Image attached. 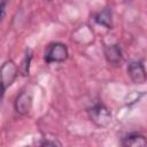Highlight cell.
Masks as SVG:
<instances>
[{
  "mask_svg": "<svg viewBox=\"0 0 147 147\" xmlns=\"http://www.w3.org/2000/svg\"><path fill=\"white\" fill-rule=\"evenodd\" d=\"M87 115L90 119L96 126H100V127L107 126L113 118V115L109 108L101 102H96L92 105L90 108H87Z\"/></svg>",
  "mask_w": 147,
  "mask_h": 147,
  "instance_id": "cell-1",
  "label": "cell"
},
{
  "mask_svg": "<svg viewBox=\"0 0 147 147\" xmlns=\"http://www.w3.org/2000/svg\"><path fill=\"white\" fill-rule=\"evenodd\" d=\"M69 56V51L65 44L63 42H53L51 44L44 54V60L46 63H62L67 61Z\"/></svg>",
  "mask_w": 147,
  "mask_h": 147,
  "instance_id": "cell-2",
  "label": "cell"
},
{
  "mask_svg": "<svg viewBox=\"0 0 147 147\" xmlns=\"http://www.w3.org/2000/svg\"><path fill=\"white\" fill-rule=\"evenodd\" d=\"M1 84H2V94L6 90L15 82L18 75V68L13 60H7L1 65Z\"/></svg>",
  "mask_w": 147,
  "mask_h": 147,
  "instance_id": "cell-3",
  "label": "cell"
},
{
  "mask_svg": "<svg viewBox=\"0 0 147 147\" xmlns=\"http://www.w3.org/2000/svg\"><path fill=\"white\" fill-rule=\"evenodd\" d=\"M126 72L130 79L134 84H144L147 79L146 69L141 61H138V60L131 61L126 67Z\"/></svg>",
  "mask_w": 147,
  "mask_h": 147,
  "instance_id": "cell-4",
  "label": "cell"
},
{
  "mask_svg": "<svg viewBox=\"0 0 147 147\" xmlns=\"http://www.w3.org/2000/svg\"><path fill=\"white\" fill-rule=\"evenodd\" d=\"M32 108V95L26 91H22L14 101V109L17 114L25 116Z\"/></svg>",
  "mask_w": 147,
  "mask_h": 147,
  "instance_id": "cell-5",
  "label": "cell"
},
{
  "mask_svg": "<svg viewBox=\"0 0 147 147\" xmlns=\"http://www.w3.org/2000/svg\"><path fill=\"white\" fill-rule=\"evenodd\" d=\"M103 54H105V57L109 64L117 65L122 61L123 53H122V48L118 44H110V45L105 46Z\"/></svg>",
  "mask_w": 147,
  "mask_h": 147,
  "instance_id": "cell-6",
  "label": "cell"
},
{
  "mask_svg": "<svg viewBox=\"0 0 147 147\" xmlns=\"http://www.w3.org/2000/svg\"><path fill=\"white\" fill-rule=\"evenodd\" d=\"M121 144L125 147H146L147 137L140 133H130L122 139Z\"/></svg>",
  "mask_w": 147,
  "mask_h": 147,
  "instance_id": "cell-7",
  "label": "cell"
},
{
  "mask_svg": "<svg viewBox=\"0 0 147 147\" xmlns=\"http://www.w3.org/2000/svg\"><path fill=\"white\" fill-rule=\"evenodd\" d=\"M94 21L99 25H102V26H105L107 29H111L113 28V13H111V9L109 7H106L102 10L98 11L94 15Z\"/></svg>",
  "mask_w": 147,
  "mask_h": 147,
  "instance_id": "cell-8",
  "label": "cell"
},
{
  "mask_svg": "<svg viewBox=\"0 0 147 147\" xmlns=\"http://www.w3.org/2000/svg\"><path fill=\"white\" fill-rule=\"evenodd\" d=\"M31 60H32V51L30 48H28L25 51V55H24L23 61H22L21 67H20V71L22 74V76H24V77L29 76V74H30V63H31Z\"/></svg>",
  "mask_w": 147,
  "mask_h": 147,
  "instance_id": "cell-9",
  "label": "cell"
},
{
  "mask_svg": "<svg viewBox=\"0 0 147 147\" xmlns=\"http://www.w3.org/2000/svg\"><path fill=\"white\" fill-rule=\"evenodd\" d=\"M38 145L39 146H53V147H55V146H61V142H59L55 139H53V140L52 139H44V140L39 141Z\"/></svg>",
  "mask_w": 147,
  "mask_h": 147,
  "instance_id": "cell-10",
  "label": "cell"
},
{
  "mask_svg": "<svg viewBox=\"0 0 147 147\" xmlns=\"http://www.w3.org/2000/svg\"><path fill=\"white\" fill-rule=\"evenodd\" d=\"M5 14H6V1L2 0L1 1V18L5 17Z\"/></svg>",
  "mask_w": 147,
  "mask_h": 147,
  "instance_id": "cell-11",
  "label": "cell"
},
{
  "mask_svg": "<svg viewBox=\"0 0 147 147\" xmlns=\"http://www.w3.org/2000/svg\"><path fill=\"white\" fill-rule=\"evenodd\" d=\"M47 1H53V0H47Z\"/></svg>",
  "mask_w": 147,
  "mask_h": 147,
  "instance_id": "cell-12",
  "label": "cell"
}]
</instances>
